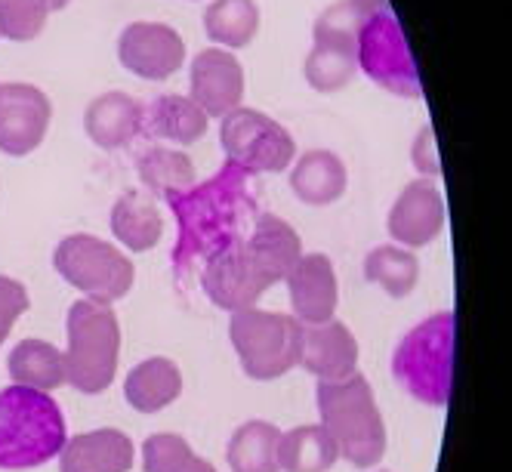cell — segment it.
<instances>
[{
	"mask_svg": "<svg viewBox=\"0 0 512 472\" xmlns=\"http://www.w3.org/2000/svg\"><path fill=\"white\" fill-rule=\"evenodd\" d=\"M68 442V423L50 392L31 386L0 389V469H34L56 460Z\"/></svg>",
	"mask_w": 512,
	"mask_h": 472,
	"instance_id": "obj_1",
	"label": "cell"
},
{
	"mask_svg": "<svg viewBox=\"0 0 512 472\" xmlns=\"http://www.w3.org/2000/svg\"><path fill=\"white\" fill-rule=\"evenodd\" d=\"M318 414L340 451V460L355 469H371L386 457V423L364 374L355 371L346 380L318 383Z\"/></svg>",
	"mask_w": 512,
	"mask_h": 472,
	"instance_id": "obj_2",
	"label": "cell"
},
{
	"mask_svg": "<svg viewBox=\"0 0 512 472\" xmlns=\"http://www.w3.org/2000/svg\"><path fill=\"white\" fill-rule=\"evenodd\" d=\"M121 361V321L108 303L78 300L68 309L65 383L84 395H99L115 383Z\"/></svg>",
	"mask_w": 512,
	"mask_h": 472,
	"instance_id": "obj_3",
	"label": "cell"
},
{
	"mask_svg": "<svg viewBox=\"0 0 512 472\" xmlns=\"http://www.w3.org/2000/svg\"><path fill=\"white\" fill-rule=\"evenodd\" d=\"M454 315L435 312L405 334L392 355V377L411 398L429 408H445L451 398Z\"/></svg>",
	"mask_w": 512,
	"mask_h": 472,
	"instance_id": "obj_4",
	"label": "cell"
},
{
	"mask_svg": "<svg viewBox=\"0 0 512 472\" xmlns=\"http://www.w3.org/2000/svg\"><path fill=\"white\" fill-rule=\"evenodd\" d=\"M306 324L287 312H266L260 306H247L232 312L229 340L250 380H281L300 368Z\"/></svg>",
	"mask_w": 512,
	"mask_h": 472,
	"instance_id": "obj_5",
	"label": "cell"
},
{
	"mask_svg": "<svg viewBox=\"0 0 512 472\" xmlns=\"http://www.w3.org/2000/svg\"><path fill=\"white\" fill-rule=\"evenodd\" d=\"M179 213L182 223V250L186 253H201V250H219L223 244L238 238L241 223L253 210L250 198L244 195V170L232 167L219 173L213 183L201 189H189L170 201Z\"/></svg>",
	"mask_w": 512,
	"mask_h": 472,
	"instance_id": "obj_6",
	"label": "cell"
},
{
	"mask_svg": "<svg viewBox=\"0 0 512 472\" xmlns=\"http://www.w3.org/2000/svg\"><path fill=\"white\" fill-rule=\"evenodd\" d=\"M56 272L84 294V300L118 303L130 294L136 281V269L124 250L108 244L96 235H68L53 250Z\"/></svg>",
	"mask_w": 512,
	"mask_h": 472,
	"instance_id": "obj_7",
	"label": "cell"
},
{
	"mask_svg": "<svg viewBox=\"0 0 512 472\" xmlns=\"http://www.w3.org/2000/svg\"><path fill=\"white\" fill-rule=\"evenodd\" d=\"M355 62L377 87H383L395 96H405V99L423 96V84L417 75L411 47L405 41V31H401V25L389 7L374 10L358 28Z\"/></svg>",
	"mask_w": 512,
	"mask_h": 472,
	"instance_id": "obj_8",
	"label": "cell"
},
{
	"mask_svg": "<svg viewBox=\"0 0 512 472\" xmlns=\"http://www.w3.org/2000/svg\"><path fill=\"white\" fill-rule=\"evenodd\" d=\"M219 142L232 167L244 173H281L297 158V139L275 118L238 105L219 124Z\"/></svg>",
	"mask_w": 512,
	"mask_h": 472,
	"instance_id": "obj_9",
	"label": "cell"
},
{
	"mask_svg": "<svg viewBox=\"0 0 512 472\" xmlns=\"http://www.w3.org/2000/svg\"><path fill=\"white\" fill-rule=\"evenodd\" d=\"M272 287V278L253 260L244 238H235L213 250L204 266V294L213 300V306L226 312L256 306V300Z\"/></svg>",
	"mask_w": 512,
	"mask_h": 472,
	"instance_id": "obj_10",
	"label": "cell"
},
{
	"mask_svg": "<svg viewBox=\"0 0 512 472\" xmlns=\"http://www.w3.org/2000/svg\"><path fill=\"white\" fill-rule=\"evenodd\" d=\"M118 59L142 81H167L186 65V44L164 22H133L118 41Z\"/></svg>",
	"mask_w": 512,
	"mask_h": 472,
	"instance_id": "obj_11",
	"label": "cell"
},
{
	"mask_svg": "<svg viewBox=\"0 0 512 472\" xmlns=\"http://www.w3.org/2000/svg\"><path fill=\"white\" fill-rule=\"evenodd\" d=\"M53 105L34 84H0V152L25 158L44 142Z\"/></svg>",
	"mask_w": 512,
	"mask_h": 472,
	"instance_id": "obj_12",
	"label": "cell"
},
{
	"mask_svg": "<svg viewBox=\"0 0 512 472\" xmlns=\"http://www.w3.org/2000/svg\"><path fill=\"white\" fill-rule=\"evenodd\" d=\"M445 220H448V210H445L442 192L435 189L432 179H414V183H408L395 198L386 229L395 244L417 250L442 235Z\"/></svg>",
	"mask_w": 512,
	"mask_h": 472,
	"instance_id": "obj_13",
	"label": "cell"
},
{
	"mask_svg": "<svg viewBox=\"0 0 512 472\" xmlns=\"http://www.w3.org/2000/svg\"><path fill=\"white\" fill-rule=\"evenodd\" d=\"M189 87V96L204 108L207 118H223L244 102V65L232 50L207 47L192 59Z\"/></svg>",
	"mask_w": 512,
	"mask_h": 472,
	"instance_id": "obj_14",
	"label": "cell"
},
{
	"mask_svg": "<svg viewBox=\"0 0 512 472\" xmlns=\"http://www.w3.org/2000/svg\"><path fill=\"white\" fill-rule=\"evenodd\" d=\"M287 290H290L294 318L303 321L306 328L309 324H324L337 315L340 281L327 253H303L294 272L287 275Z\"/></svg>",
	"mask_w": 512,
	"mask_h": 472,
	"instance_id": "obj_15",
	"label": "cell"
},
{
	"mask_svg": "<svg viewBox=\"0 0 512 472\" xmlns=\"http://www.w3.org/2000/svg\"><path fill=\"white\" fill-rule=\"evenodd\" d=\"M300 368H306L318 383L346 380L358 371V340L343 321L331 318L324 324H309L303 334Z\"/></svg>",
	"mask_w": 512,
	"mask_h": 472,
	"instance_id": "obj_16",
	"label": "cell"
},
{
	"mask_svg": "<svg viewBox=\"0 0 512 472\" xmlns=\"http://www.w3.org/2000/svg\"><path fill=\"white\" fill-rule=\"evenodd\" d=\"M133 463V439L112 426L71 435L59 454V472H130Z\"/></svg>",
	"mask_w": 512,
	"mask_h": 472,
	"instance_id": "obj_17",
	"label": "cell"
},
{
	"mask_svg": "<svg viewBox=\"0 0 512 472\" xmlns=\"http://www.w3.org/2000/svg\"><path fill=\"white\" fill-rule=\"evenodd\" d=\"M244 244L250 247L253 260L263 266V272L272 278V284L287 281V275L294 272L297 260L303 257V241L297 229L284 223L275 213H260L253 220L250 232L244 235Z\"/></svg>",
	"mask_w": 512,
	"mask_h": 472,
	"instance_id": "obj_18",
	"label": "cell"
},
{
	"mask_svg": "<svg viewBox=\"0 0 512 472\" xmlns=\"http://www.w3.org/2000/svg\"><path fill=\"white\" fill-rule=\"evenodd\" d=\"M84 130L87 136L105 152L124 149L142 133V105L121 90L96 96L84 112Z\"/></svg>",
	"mask_w": 512,
	"mask_h": 472,
	"instance_id": "obj_19",
	"label": "cell"
},
{
	"mask_svg": "<svg viewBox=\"0 0 512 472\" xmlns=\"http://www.w3.org/2000/svg\"><path fill=\"white\" fill-rule=\"evenodd\" d=\"M349 186V170L337 152L312 149L297 158L294 170H290V189L309 207H327L337 204L346 195Z\"/></svg>",
	"mask_w": 512,
	"mask_h": 472,
	"instance_id": "obj_20",
	"label": "cell"
},
{
	"mask_svg": "<svg viewBox=\"0 0 512 472\" xmlns=\"http://www.w3.org/2000/svg\"><path fill=\"white\" fill-rule=\"evenodd\" d=\"M179 395H182V371L173 358H164V355H152L139 361L124 380L127 405L139 414H158L170 408Z\"/></svg>",
	"mask_w": 512,
	"mask_h": 472,
	"instance_id": "obj_21",
	"label": "cell"
},
{
	"mask_svg": "<svg viewBox=\"0 0 512 472\" xmlns=\"http://www.w3.org/2000/svg\"><path fill=\"white\" fill-rule=\"evenodd\" d=\"M207 127H210V118L192 96L164 93L152 99L149 108H142V133L164 139V142L192 145L204 139Z\"/></svg>",
	"mask_w": 512,
	"mask_h": 472,
	"instance_id": "obj_22",
	"label": "cell"
},
{
	"mask_svg": "<svg viewBox=\"0 0 512 472\" xmlns=\"http://www.w3.org/2000/svg\"><path fill=\"white\" fill-rule=\"evenodd\" d=\"M112 232L115 238L136 253H145L158 247L161 232H164V220L158 213V204L152 195L145 192H124L115 207H112Z\"/></svg>",
	"mask_w": 512,
	"mask_h": 472,
	"instance_id": "obj_23",
	"label": "cell"
},
{
	"mask_svg": "<svg viewBox=\"0 0 512 472\" xmlns=\"http://www.w3.org/2000/svg\"><path fill=\"white\" fill-rule=\"evenodd\" d=\"M340 460L334 439L321 423L294 426L278 439V469L281 472H327Z\"/></svg>",
	"mask_w": 512,
	"mask_h": 472,
	"instance_id": "obj_24",
	"label": "cell"
},
{
	"mask_svg": "<svg viewBox=\"0 0 512 472\" xmlns=\"http://www.w3.org/2000/svg\"><path fill=\"white\" fill-rule=\"evenodd\" d=\"M13 383L53 392L65 383V352L47 340H22L7 358Z\"/></svg>",
	"mask_w": 512,
	"mask_h": 472,
	"instance_id": "obj_25",
	"label": "cell"
},
{
	"mask_svg": "<svg viewBox=\"0 0 512 472\" xmlns=\"http://www.w3.org/2000/svg\"><path fill=\"white\" fill-rule=\"evenodd\" d=\"M278 439L281 429L269 420L241 423L226 448L232 472H281L278 469Z\"/></svg>",
	"mask_w": 512,
	"mask_h": 472,
	"instance_id": "obj_26",
	"label": "cell"
},
{
	"mask_svg": "<svg viewBox=\"0 0 512 472\" xmlns=\"http://www.w3.org/2000/svg\"><path fill=\"white\" fill-rule=\"evenodd\" d=\"M139 179L155 198H164L170 204L195 189V164L189 155L167 149V145H155L139 158Z\"/></svg>",
	"mask_w": 512,
	"mask_h": 472,
	"instance_id": "obj_27",
	"label": "cell"
},
{
	"mask_svg": "<svg viewBox=\"0 0 512 472\" xmlns=\"http://www.w3.org/2000/svg\"><path fill=\"white\" fill-rule=\"evenodd\" d=\"M364 278L377 284L386 297L401 300L414 294L420 281V260L414 257V250L401 244H380L364 257Z\"/></svg>",
	"mask_w": 512,
	"mask_h": 472,
	"instance_id": "obj_28",
	"label": "cell"
},
{
	"mask_svg": "<svg viewBox=\"0 0 512 472\" xmlns=\"http://www.w3.org/2000/svg\"><path fill=\"white\" fill-rule=\"evenodd\" d=\"M204 31L223 50H244L260 31L256 0H213L204 10Z\"/></svg>",
	"mask_w": 512,
	"mask_h": 472,
	"instance_id": "obj_29",
	"label": "cell"
},
{
	"mask_svg": "<svg viewBox=\"0 0 512 472\" xmlns=\"http://www.w3.org/2000/svg\"><path fill=\"white\" fill-rule=\"evenodd\" d=\"M358 62H355V47H343V44H327V41H315L303 75L306 84L318 93H340L349 87V81L355 78Z\"/></svg>",
	"mask_w": 512,
	"mask_h": 472,
	"instance_id": "obj_30",
	"label": "cell"
},
{
	"mask_svg": "<svg viewBox=\"0 0 512 472\" xmlns=\"http://www.w3.org/2000/svg\"><path fill=\"white\" fill-rule=\"evenodd\" d=\"M47 16L44 0H0V38L28 44L47 28Z\"/></svg>",
	"mask_w": 512,
	"mask_h": 472,
	"instance_id": "obj_31",
	"label": "cell"
},
{
	"mask_svg": "<svg viewBox=\"0 0 512 472\" xmlns=\"http://www.w3.org/2000/svg\"><path fill=\"white\" fill-rule=\"evenodd\" d=\"M192 454V445L182 435L155 432L142 442V472H176Z\"/></svg>",
	"mask_w": 512,
	"mask_h": 472,
	"instance_id": "obj_32",
	"label": "cell"
},
{
	"mask_svg": "<svg viewBox=\"0 0 512 472\" xmlns=\"http://www.w3.org/2000/svg\"><path fill=\"white\" fill-rule=\"evenodd\" d=\"M28 290L22 281L0 275V346L7 343L13 324L28 312Z\"/></svg>",
	"mask_w": 512,
	"mask_h": 472,
	"instance_id": "obj_33",
	"label": "cell"
},
{
	"mask_svg": "<svg viewBox=\"0 0 512 472\" xmlns=\"http://www.w3.org/2000/svg\"><path fill=\"white\" fill-rule=\"evenodd\" d=\"M411 161H414V167L423 176H438V173H442V161H438V145H435V130L429 124L417 133V139L411 145Z\"/></svg>",
	"mask_w": 512,
	"mask_h": 472,
	"instance_id": "obj_34",
	"label": "cell"
},
{
	"mask_svg": "<svg viewBox=\"0 0 512 472\" xmlns=\"http://www.w3.org/2000/svg\"><path fill=\"white\" fill-rule=\"evenodd\" d=\"M176 472H219L210 460H204V457H198V454H192L186 463H182Z\"/></svg>",
	"mask_w": 512,
	"mask_h": 472,
	"instance_id": "obj_35",
	"label": "cell"
},
{
	"mask_svg": "<svg viewBox=\"0 0 512 472\" xmlns=\"http://www.w3.org/2000/svg\"><path fill=\"white\" fill-rule=\"evenodd\" d=\"M44 4H47V7H50V13H53V10H65V7L71 4V0H44Z\"/></svg>",
	"mask_w": 512,
	"mask_h": 472,
	"instance_id": "obj_36",
	"label": "cell"
}]
</instances>
